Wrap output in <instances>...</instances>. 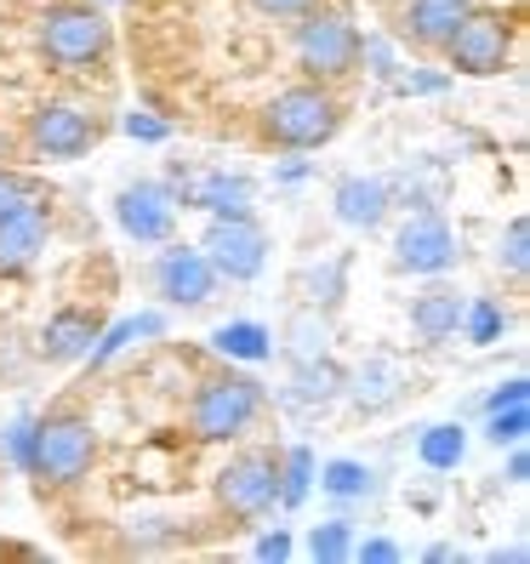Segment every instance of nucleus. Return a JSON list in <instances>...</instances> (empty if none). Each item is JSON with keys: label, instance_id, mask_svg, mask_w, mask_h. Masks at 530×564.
Returning <instances> with one entry per match:
<instances>
[{"label": "nucleus", "instance_id": "nucleus-19", "mask_svg": "<svg viewBox=\"0 0 530 564\" xmlns=\"http://www.w3.org/2000/svg\"><path fill=\"white\" fill-rule=\"evenodd\" d=\"M309 479H314V456H309V451H291V456L280 462V502L296 508V502L309 496Z\"/></svg>", "mask_w": 530, "mask_h": 564}, {"label": "nucleus", "instance_id": "nucleus-11", "mask_svg": "<svg viewBox=\"0 0 530 564\" xmlns=\"http://www.w3.org/2000/svg\"><path fill=\"white\" fill-rule=\"evenodd\" d=\"M115 217L131 240L160 246V240H172V228H177V194L165 183H131V188H120Z\"/></svg>", "mask_w": 530, "mask_h": 564}, {"label": "nucleus", "instance_id": "nucleus-23", "mask_svg": "<svg viewBox=\"0 0 530 564\" xmlns=\"http://www.w3.org/2000/svg\"><path fill=\"white\" fill-rule=\"evenodd\" d=\"M502 262H508V274H513V280H524V269H530V223H524V217H513V223H508Z\"/></svg>", "mask_w": 530, "mask_h": 564}, {"label": "nucleus", "instance_id": "nucleus-28", "mask_svg": "<svg viewBox=\"0 0 530 564\" xmlns=\"http://www.w3.org/2000/svg\"><path fill=\"white\" fill-rule=\"evenodd\" d=\"M337 393V365H309L303 371V400H331Z\"/></svg>", "mask_w": 530, "mask_h": 564}, {"label": "nucleus", "instance_id": "nucleus-12", "mask_svg": "<svg viewBox=\"0 0 530 564\" xmlns=\"http://www.w3.org/2000/svg\"><path fill=\"white\" fill-rule=\"evenodd\" d=\"M154 280H160L165 303H183V308L212 303V291H217V269L206 262V251H194V246H172V251H165Z\"/></svg>", "mask_w": 530, "mask_h": 564}, {"label": "nucleus", "instance_id": "nucleus-26", "mask_svg": "<svg viewBox=\"0 0 530 564\" xmlns=\"http://www.w3.org/2000/svg\"><path fill=\"white\" fill-rule=\"evenodd\" d=\"M309 553H314V558H343V553H348V524H343V519L320 524L314 536H309Z\"/></svg>", "mask_w": 530, "mask_h": 564}, {"label": "nucleus", "instance_id": "nucleus-29", "mask_svg": "<svg viewBox=\"0 0 530 564\" xmlns=\"http://www.w3.org/2000/svg\"><path fill=\"white\" fill-rule=\"evenodd\" d=\"M474 337H479V343H490V337H496V308H490V303L474 314Z\"/></svg>", "mask_w": 530, "mask_h": 564}, {"label": "nucleus", "instance_id": "nucleus-3", "mask_svg": "<svg viewBox=\"0 0 530 564\" xmlns=\"http://www.w3.org/2000/svg\"><path fill=\"white\" fill-rule=\"evenodd\" d=\"M262 416V382L246 371H212L188 400V434L206 445H228Z\"/></svg>", "mask_w": 530, "mask_h": 564}, {"label": "nucleus", "instance_id": "nucleus-2", "mask_svg": "<svg viewBox=\"0 0 530 564\" xmlns=\"http://www.w3.org/2000/svg\"><path fill=\"white\" fill-rule=\"evenodd\" d=\"M97 462V427L86 411L57 405L41 427H29V474L46 485H80Z\"/></svg>", "mask_w": 530, "mask_h": 564}, {"label": "nucleus", "instance_id": "nucleus-10", "mask_svg": "<svg viewBox=\"0 0 530 564\" xmlns=\"http://www.w3.org/2000/svg\"><path fill=\"white\" fill-rule=\"evenodd\" d=\"M52 240V200L46 194H29V200H18L7 217H0V269L18 274L29 269Z\"/></svg>", "mask_w": 530, "mask_h": 564}, {"label": "nucleus", "instance_id": "nucleus-25", "mask_svg": "<svg viewBox=\"0 0 530 564\" xmlns=\"http://www.w3.org/2000/svg\"><path fill=\"white\" fill-rule=\"evenodd\" d=\"M366 468H359V462H331V468H325V490L331 496H359V490H366Z\"/></svg>", "mask_w": 530, "mask_h": 564}, {"label": "nucleus", "instance_id": "nucleus-24", "mask_svg": "<svg viewBox=\"0 0 530 564\" xmlns=\"http://www.w3.org/2000/svg\"><path fill=\"white\" fill-rule=\"evenodd\" d=\"M246 7H251L257 18H269V23H296L303 12L325 7V0H246Z\"/></svg>", "mask_w": 530, "mask_h": 564}, {"label": "nucleus", "instance_id": "nucleus-22", "mask_svg": "<svg viewBox=\"0 0 530 564\" xmlns=\"http://www.w3.org/2000/svg\"><path fill=\"white\" fill-rule=\"evenodd\" d=\"M422 462L428 468H451V462H462V427H428Z\"/></svg>", "mask_w": 530, "mask_h": 564}, {"label": "nucleus", "instance_id": "nucleus-31", "mask_svg": "<svg viewBox=\"0 0 530 564\" xmlns=\"http://www.w3.org/2000/svg\"><path fill=\"white\" fill-rule=\"evenodd\" d=\"M359 558H400V547H393V542H366Z\"/></svg>", "mask_w": 530, "mask_h": 564}, {"label": "nucleus", "instance_id": "nucleus-9", "mask_svg": "<svg viewBox=\"0 0 530 564\" xmlns=\"http://www.w3.org/2000/svg\"><path fill=\"white\" fill-rule=\"evenodd\" d=\"M97 138H104V126L91 115H80L75 104H46V109L29 115V143L46 160H80Z\"/></svg>", "mask_w": 530, "mask_h": 564}, {"label": "nucleus", "instance_id": "nucleus-7", "mask_svg": "<svg viewBox=\"0 0 530 564\" xmlns=\"http://www.w3.org/2000/svg\"><path fill=\"white\" fill-rule=\"evenodd\" d=\"M280 502V456L274 451H240L217 474V508L228 519H262Z\"/></svg>", "mask_w": 530, "mask_h": 564}, {"label": "nucleus", "instance_id": "nucleus-32", "mask_svg": "<svg viewBox=\"0 0 530 564\" xmlns=\"http://www.w3.org/2000/svg\"><path fill=\"white\" fill-rule=\"evenodd\" d=\"M513 400H530V388H524V382H508V388H502V393H496V400H490V405H513Z\"/></svg>", "mask_w": 530, "mask_h": 564}, {"label": "nucleus", "instance_id": "nucleus-5", "mask_svg": "<svg viewBox=\"0 0 530 564\" xmlns=\"http://www.w3.org/2000/svg\"><path fill=\"white\" fill-rule=\"evenodd\" d=\"M115 46L109 35V18L86 7V0H57V7H46L41 18V52L46 63H57V69H91V63H104Z\"/></svg>", "mask_w": 530, "mask_h": 564}, {"label": "nucleus", "instance_id": "nucleus-33", "mask_svg": "<svg viewBox=\"0 0 530 564\" xmlns=\"http://www.w3.org/2000/svg\"><path fill=\"white\" fill-rule=\"evenodd\" d=\"M524 474H530V462H524V451H513V462H508V479H513V485H524Z\"/></svg>", "mask_w": 530, "mask_h": 564}, {"label": "nucleus", "instance_id": "nucleus-14", "mask_svg": "<svg viewBox=\"0 0 530 564\" xmlns=\"http://www.w3.org/2000/svg\"><path fill=\"white\" fill-rule=\"evenodd\" d=\"M451 257H456V240H451V228L440 223V217H417V223H405L400 228V269H411V274H440V269H451Z\"/></svg>", "mask_w": 530, "mask_h": 564}, {"label": "nucleus", "instance_id": "nucleus-30", "mask_svg": "<svg viewBox=\"0 0 530 564\" xmlns=\"http://www.w3.org/2000/svg\"><path fill=\"white\" fill-rule=\"evenodd\" d=\"M280 553H291L285 536H262V542H257V558H280Z\"/></svg>", "mask_w": 530, "mask_h": 564}, {"label": "nucleus", "instance_id": "nucleus-4", "mask_svg": "<svg viewBox=\"0 0 530 564\" xmlns=\"http://www.w3.org/2000/svg\"><path fill=\"white\" fill-rule=\"evenodd\" d=\"M296 69H303L309 80H348L359 69V52H366V41H359V29L343 7H314L296 18Z\"/></svg>", "mask_w": 530, "mask_h": 564}, {"label": "nucleus", "instance_id": "nucleus-15", "mask_svg": "<svg viewBox=\"0 0 530 564\" xmlns=\"http://www.w3.org/2000/svg\"><path fill=\"white\" fill-rule=\"evenodd\" d=\"M468 7H474V0H411V12H405V41H411L417 52H440Z\"/></svg>", "mask_w": 530, "mask_h": 564}, {"label": "nucleus", "instance_id": "nucleus-8", "mask_svg": "<svg viewBox=\"0 0 530 564\" xmlns=\"http://www.w3.org/2000/svg\"><path fill=\"white\" fill-rule=\"evenodd\" d=\"M206 262L223 274V280H257L262 274V262H269V235L246 217V212H228V217H212L206 228V240H201Z\"/></svg>", "mask_w": 530, "mask_h": 564}, {"label": "nucleus", "instance_id": "nucleus-1", "mask_svg": "<svg viewBox=\"0 0 530 564\" xmlns=\"http://www.w3.org/2000/svg\"><path fill=\"white\" fill-rule=\"evenodd\" d=\"M262 143L269 149H320L343 131V97L325 80L285 86L269 109H262Z\"/></svg>", "mask_w": 530, "mask_h": 564}, {"label": "nucleus", "instance_id": "nucleus-17", "mask_svg": "<svg viewBox=\"0 0 530 564\" xmlns=\"http://www.w3.org/2000/svg\"><path fill=\"white\" fill-rule=\"evenodd\" d=\"M337 217L348 228H377L388 217V188L382 183H366V177H348L337 188Z\"/></svg>", "mask_w": 530, "mask_h": 564}, {"label": "nucleus", "instance_id": "nucleus-18", "mask_svg": "<svg viewBox=\"0 0 530 564\" xmlns=\"http://www.w3.org/2000/svg\"><path fill=\"white\" fill-rule=\"evenodd\" d=\"M246 200H251V183L246 177H228V172H212V177H201V183L188 188V206H201L212 217L246 212Z\"/></svg>", "mask_w": 530, "mask_h": 564}, {"label": "nucleus", "instance_id": "nucleus-16", "mask_svg": "<svg viewBox=\"0 0 530 564\" xmlns=\"http://www.w3.org/2000/svg\"><path fill=\"white\" fill-rule=\"evenodd\" d=\"M462 319H468V308H462V296L445 291V285L422 291L417 303H411V330H417L422 343H451L456 330H462Z\"/></svg>", "mask_w": 530, "mask_h": 564}, {"label": "nucleus", "instance_id": "nucleus-13", "mask_svg": "<svg viewBox=\"0 0 530 564\" xmlns=\"http://www.w3.org/2000/svg\"><path fill=\"white\" fill-rule=\"evenodd\" d=\"M97 337H104V314H97V308H57L46 319V330H41V354L52 365H69V359L91 354Z\"/></svg>", "mask_w": 530, "mask_h": 564}, {"label": "nucleus", "instance_id": "nucleus-21", "mask_svg": "<svg viewBox=\"0 0 530 564\" xmlns=\"http://www.w3.org/2000/svg\"><path fill=\"white\" fill-rule=\"evenodd\" d=\"M524 427H530L524 400H513V405H490V440H496V445H519V440H524Z\"/></svg>", "mask_w": 530, "mask_h": 564}, {"label": "nucleus", "instance_id": "nucleus-20", "mask_svg": "<svg viewBox=\"0 0 530 564\" xmlns=\"http://www.w3.org/2000/svg\"><path fill=\"white\" fill-rule=\"evenodd\" d=\"M217 348H223V354L262 359V354H269V330H262V325H223V330H217Z\"/></svg>", "mask_w": 530, "mask_h": 564}, {"label": "nucleus", "instance_id": "nucleus-27", "mask_svg": "<svg viewBox=\"0 0 530 564\" xmlns=\"http://www.w3.org/2000/svg\"><path fill=\"white\" fill-rule=\"evenodd\" d=\"M29 194H41V183H35V177H23V172H7V165H0V217H7L18 200H29Z\"/></svg>", "mask_w": 530, "mask_h": 564}, {"label": "nucleus", "instance_id": "nucleus-6", "mask_svg": "<svg viewBox=\"0 0 530 564\" xmlns=\"http://www.w3.org/2000/svg\"><path fill=\"white\" fill-rule=\"evenodd\" d=\"M440 52H445L451 69H456V75H468V80L502 75V69H508V57H513V18L490 12V7H468Z\"/></svg>", "mask_w": 530, "mask_h": 564}]
</instances>
